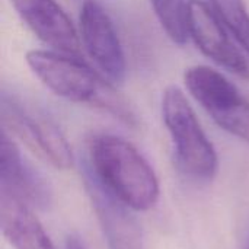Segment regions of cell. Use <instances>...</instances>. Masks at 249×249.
Here are the masks:
<instances>
[{
    "mask_svg": "<svg viewBox=\"0 0 249 249\" xmlns=\"http://www.w3.org/2000/svg\"><path fill=\"white\" fill-rule=\"evenodd\" d=\"M66 249H88L77 236H69L66 241Z\"/></svg>",
    "mask_w": 249,
    "mask_h": 249,
    "instance_id": "cell-14",
    "label": "cell"
},
{
    "mask_svg": "<svg viewBox=\"0 0 249 249\" xmlns=\"http://www.w3.org/2000/svg\"><path fill=\"white\" fill-rule=\"evenodd\" d=\"M1 120L4 130L18 137L28 149L55 169L73 166L71 147L57 127L42 112L26 107L18 98L1 95Z\"/></svg>",
    "mask_w": 249,
    "mask_h": 249,
    "instance_id": "cell-5",
    "label": "cell"
},
{
    "mask_svg": "<svg viewBox=\"0 0 249 249\" xmlns=\"http://www.w3.org/2000/svg\"><path fill=\"white\" fill-rule=\"evenodd\" d=\"M80 42L108 80L120 83L127 74V60L115 25L98 0H85L79 13Z\"/></svg>",
    "mask_w": 249,
    "mask_h": 249,
    "instance_id": "cell-7",
    "label": "cell"
},
{
    "mask_svg": "<svg viewBox=\"0 0 249 249\" xmlns=\"http://www.w3.org/2000/svg\"><path fill=\"white\" fill-rule=\"evenodd\" d=\"M25 26L53 51L77 57L80 34L55 0H10Z\"/></svg>",
    "mask_w": 249,
    "mask_h": 249,
    "instance_id": "cell-8",
    "label": "cell"
},
{
    "mask_svg": "<svg viewBox=\"0 0 249 249\" xmlns=\"http://www.w3.org/2000/svg\"><path fill=\"white\" fill-rule=\"evenodd\" d=\"M88 171L134 212H147L159 201L156 172L137 147L123 137L107 133L93 136L88 147Z\"/></svg>",
    "mask_w": 249,
    "mask_h": 249,
    "instance_id": "cell-1",
    "label": "cell"
},
{
    "mask_svg": "<svg viewBox=\"0 0 249 249\" xmlns=\"http://www.w3.org/2000/svg\"><path fill=\"white\" fill-rule=\"evenodd\" d=\"M162 118L174 144L181 171L196 181H212L219 169L216 149L190 101L178 86H168L162 95Z\"/></svg>",
    "mask_w": 249,
    "mask_h": 249,
    "instance_id": "cell-3",
    "label": "cell"
},
{
    "mask_svg": "<svg viewBox=\"0 0 249 249\" xmlns=\"http://www.w3.org/2000/svg\"><path fill=\"white\" fill-rule=\"evenodd\" d=\"M188 36L213 63L249 80V55L204 0H188Z\"/></svg>",
    "mask_w": 249,
    "mask_h": 249,
    "instance_id": "cell-6",
    "label": "cell"
},
{
    "mask_svg": "<svg viewBox=\"0 0 249 249\" xmlns=\"http://www.w3.org/2000/svg\"><path fill=\"white\" fill-rule=\"evenodd\" d=\"M190 95L225 131L249 142V101L235 83L209 66H193L184 73Z\"/></svg>",
    "mask_w": 249,
    "mask_h": 249,
    "instance_id": "cell-4",
    "label": "cell"
},
{
    "mask_svg": "<svg viewBox=\"0 0 249 249\" xmlns=\"http://www.w3.org/2000/svg\"><path fill=\"white\" fill-rule=\"evenodd\" d=\"M0 223L7 242L15 249H55L32 207L0 190Z\"/></svg>",
    "mask_w": 249,
    "mask_h": 249,
    "instance_id": "cell-11",
    "label": "cell"
},
{
    "mask_svg": "<svg viewBox=\"0 0 249 249\" xmlns=\"http://www.w3.org/2000/svg\"><path fill=\"white\" fill-rule=\"evenodd\" d=\"M85 185L109 249H146L144 233L127 204L111 194L86 169Z\"/></svg>",
    "mask_w": 249,
    "mask_h": 249,
    "instance_id": "cell-9",
    "label": "cell"
},
{
    "mask_svg": "<svg viewBox=\"0 0 249 249\" xmlns=\"http://www.w3.org/2000/svg\"><path fill=\"white\" fill-rule=\"evenodd\" d=\"M155 16L168 38L184 45L188 38V0H150Z\"/></svg>",
    "mask_w": 249,
    "mask_h": 249,
    "instance_id": "cell-12",
    "label": "cell"
},
{
    "mask_svg": "<svg viewBox=\"0 0 249 249\" xmlns=\"http://www.w3.org/2000/svg\"><path fill=\"white\" fill-rule=\"evenodd\" d=\"M25 58L31 71L54 95L102 109L125 124L136 125V115L124 96L77 57L53 50H31Z\"/></svg>",
    "mask_w": 249,
    "mask_h": 249,
    "instance_id": "cell-2",
    "label": "cell"
},
{
    "mask_svg": "<svg viewBox=\"0 0 249 249\" xmlns=\"http://www.w3.org/2000/svg\"><path fill=\"white\" fill-rule=\"evenodd\" d=\"M0 190L31 207L47 209L51 204L48 182L22 158L13 137L3 128L0 144Z\"/></svg>",
    "mask_w": 249,
    "mask_h": 249,
    "instance_id": "cell-10",
    "label": "cell"
},
{
    "mask_svg": "<svg viewBox=\"0 0 249 249\" xmlns=\"http://www.w3.org/2000/svg\"><path fill=\"white\" fill-rule=\"evenodd\" d=\"M207 3L249 55V10L245 0H209Z\"/></svg>",
    "mask_w": 249,
    "mask_h": 249,
    "instance_id": "cell-13",
    "label": "cell"
}]
</instances>
